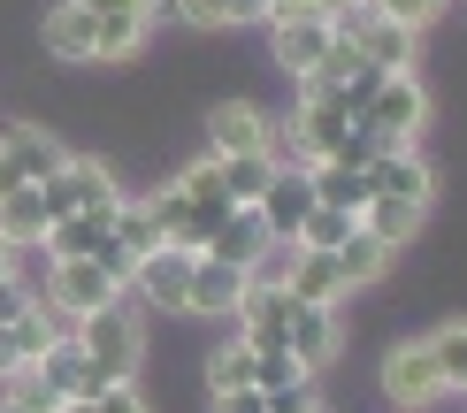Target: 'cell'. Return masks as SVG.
<instances>
[{"mask_svg": "<svg viewBox=\"0 0 467 413\" xmlns=\"http://www.w3.org/2000/svg\"><path fill=\"white\" fill-rule=\"evenodd\" d=\"M230 322H238V337H253V345H284L306 376H322V367L345 352L337 306L299 299V291L276 284V275H245V291H238V306H230Z\"/></svg>", "mask_w": 467, "mask_h": 413, "instance_id": "cell-1", "label": "cell"}, {"mask_svg": "<svg viewBox=\"0 0 467 413\" xmlns=\"http://www.w3.org/2000/svg\"><path fill=\"white\" fill-rule=\"evenodd\" d=\"M146 31L153 15H108V8H85V0H62L38 24V46L54 62H130V54H146Z\"/></svg>", "mask_w": 467, "mask_h": 413, "instance_id": "cell-2", "label": "cell"}, {"mask_svg": "<svg viewBox=\"0 0 467 413\" xmlns=\"http://www.w3.org/2000/svg\"><path fill=\"white\" fill-rule=\"evenodd\" d=\"M139 207L153 214V230H161L169 245H207V230L230 214V191H223V176H215V153L192 161L184 176H169L161 191H146Z\"/></svg>", "mask_w": 467, "mask_h": 413, "instance_id": "cell-3", "label": "cell"}, {"mask_svg": "<svg viewBox=\"0 0 467 413\" xmlns=\"http://www.w3.org/2000/svg\"><path fill=\"white\" fill-rule=\"evenodd\" d=\"M69 337H77V352H85V367H92V390L100 383H130L139 360H146V322H139V306H123V299L77 314Z\"/></svg>", "mask_w": 467, "mask_h": 413, "instance_id": "cell-4", "label": "cell"}, {"mask_svg": "<svg viewBox=\"0 0 467 413\" xmlns=\"http://www.w3.org/2000/svg\"><path fill=\"white\" fill-rule=\"evenodd\" d=\"M353 123L376 138V153H383V146H414L421 123H430V92H421V77H414V69H383L376 92H368V108L353 115Z\"/></svg>", "mask_w": 467, "mask_h": 413, "instance_id": "cell-5", "label": "cell"}, {"mask_svg": "<svg viewBox=\"0 0 467 413\" xmlns=\"http://www.w3.org/2000/svg\"><path fill=\"white\" fill-rule=\"evenodd\" d=\"M452 367L437 360V345L430 337H406V345H391L383 352V398H391L399 413H430L437 398H452Z\"/></svg>", "mask_w": 467, "mask_h": 413, "instance_id": "cell-6", "label": "cell"}, {"mask_svg": "<svg viewBox=\"0 0 467 413\" xmlns=\"http://www.w3.org/2000/svg\"><path fill=\"white\" fill-rule=\"evenodd\" d=\"M329 31H337L368 69H414V46H421V31L399 24V15H383L376 0H353V8H345Z\"/></svg>", "mask_w": 467, "mask_h": 413, "instance_id": "cell-7", "label": "cell"}, {"mask_svg": "<svg viewBox=\"0 0 467 413\" xmlns=\"http://www.w3.org/2000/svg\"><path fill=\"white\" fill-rule=\"evenodd\" d=\"M38 200H47V222H62V214H85V207H108V200H123L115 191V176L100 161H85V153H69L54 176H38Z\"/></svg>", "mask_w": 467, "mask_h": 413, "instance_id": "cell-8", "label": "cell"}, {"mask_svg": "<svg viewBox=\"0 0 467 413\" xmlns=\"http://www.w3.org/2000/svg\"><path fill=\"white\" fill-rule=\"evenodd\" d=\"M108 299H123V275H108L100 261H54V275H47V306L62 314V322H77V314H92V306H108Z\"/></svg>", "mask_w": 467, "mask_h": 413, "instance_id": "cell-9", "label": "cell"}, {"mask_svg": "<svg viewBox=\"0 0 467 413\" xmlns=\"http://www.w3.org/2000/svg\"><path fill=\"white\" fill-rule=\"evenodd\" d=\"M184 284H192V245H146L139 261H130V284L123 291H139L146 306H169V314H184Z\"/></svg>", "mask_w": 467, "mask_h": 413, "instance_id": "cell-10", "label": "cell"}, {"mask_svg": "<svg viewBox=\"0 0 467 413\" xmlns=\"http://www.w3.org/2000/svg\"><path fill=\"white\" fill-rule=\"evenodd\" d=\"M69 153L54 146L47 130H31V123H16V130H0V191H16V184H38V176H54Z\"/></svg>", "mask_w": 467, "mask_h": 413, "instance_id": "cell-11", "label": "cell"}, {"mask_svg": "<svg viewBox=\"0 0 467 413\" xmlns=\"http://www.w3.org/2000/svg\"><path fill=\"white\" fill-rule=\"evenodd\" d=\"M315 207V191H306V169L299 161H276L268 169V184H261V200H253V214L268 222V238H284L291 245V230H299V214Z\"/></svg>", "mask_w": 467, "mask_h": 413, "instance_id": "cell-12", "label": "cell"}, {"mask_svg": "<svg viewBox=\"0 0 467 413\" xmlns=\"http://www.w3.org/2000/svg\"><path fill=\"white\" fill-rule=\"evenodd\" d=\"M24 383H31L47 406H62V398H77V390H92V367H85V352H77L69 329H62V337H54V345L24 367Z\"/></svg>", "mask_w": 467, "mask_h": 413, "instance_id": "cell-13", "label": "cell"}, {"mask_svg": "<svg viewBox=\"0 0 467 413\" xmlns=\"http://www.w3.org/2000/svg\"><path fill=\"white\" fill-rule=\"evenodd\" d=\"M238 291H245V268H230V261H215V253H200V245H192L184 314H207V322H223V314L238 306Z\"/></svg>", "mask_w": 467, "mask_h": 413, "instance_id": "cell-14", "label": "cell"}, {"mask_svg": "<svg viewBox=\"0 0 467 413\" xmlns=\"http://www.w3.org/2000/svg\"><path fill=\"white\" fill-rule=\"evenodd\" d=\"M261 24H268V54H276V69H291V77H299V69L329 46V15H291V8H268Z\"/></svg>", "mask_w": 467, "mask_h": 413, "instance_id": "cell-15", "label": "cell"}, {"mask_svg": "<svg viewBox=\"0 0 467 413\" xmlns=\"http://www.w3.org/2000/svg\"><path fill=\"white\" fill-rule=\"evenodd\" d=\"M207 146L215 153H276V123H268L253 100H223L207 115Z\"/></svg>", "mask_w": 467, "mask_h": 413, "instance_id": "cell-16", "label": "cell"}, {"mask_svg": "<svg viewBox=\"0 0 467 413\" xmlns=\"http://www.w3.org/2000/svg\"><path fill=\"white\" fill-rule=\"evenodd\" d=\"M368 191H399V200H437V169L421 161L414 146H383L376 161H368Z\"/></svg>", "mask_w": 467, "mask_h": 413, "instance_id": "cell-17", "label": "cell"}, {"mask_svg": "<svg viewBox=\"0 0 467 413\" xmlns=\"http://www.w3.org/2000/svg\"><path fill=\"white\" fill-rule=\"evenodd\" d=\"M268 245H276V238H268V222H261V214H253V207H230L223 222L207 230V245H200V253H215V261H230V268H253Z\"/></svg>", "mask_w": 467, "mask_h": 413, "instance_id": "cell-18", "label": "cell"}, {"mask_svg": "<svg viewBox=\"0 0 467 413\" xmlns=\"http://www.w3.org/2000/svg\"><path fill=\"white\" fill-rule=\"evenodd\" d=\"M421 214H430L421 200H399V191H368V207H360V230H368V238H383V245L399 253V245L421 230Z\"/></svg>", "mask_w": 467, "mask_h": 413, "instance_id": "cell-19", "label": "cell"}, {"mask_svg": "<svg viewBox=\"0 0 467 413\" xmlns=\"http://www.w3.org/2000/svg\"><path fill=\"white\" fill-rule=\"evenodd\" d=\"M306 191H315L322 207L360 214L368 207V169H353V161H306Z\"/></svg>", "mask_w": 467, "mask_h": 413, "instance_id": "cell-20", "label": "cell"}, {"mask_svg": "<svg viewBox=\"0 0 467 413\" xmlns=\"http://www.w3.org/2000/svg\"><path fill=\"white\" fill-rule=\"evenodd\" d=\"M169 8H177V24H192V31H245V24L268 15V0H169Z\"/></svg>", "mask_w": 467, "mask_h": 413, "instance_id": "cell-21", "label": "cell"}, {"mask_svg": "<svg viewBox=\"0 0 467 413\" xmlns=\"http://www.w3.org/2000/svg\"><path fill=\"white\" fill-rule=\"evenodd\" d=\"M0 238H8V245H38V238H47V200H38V184L0 191Z\"/></svg>", "mask_w": 467, "mask_h": 413, "instance_id": "cell-22", "label": "cell"}, {"mask_svg": "<svg viewBox=\"0 0 467 413\" xmlns=\"http://www.w3.org/2000/svg\"><path fill=\"white\" fill-rule=\"evenodd\" d=\"M268 169H276V153H215V176H223L230 207H253V200H261Z\"/></svg>", "mask_w": 467, "mask_h": 413, "instance_id": "cell-23", "label": "cell"}, {"mask_svg": "<svg viewBox=\"0 0 467 413\" xmlns=\"http://www.w3.org/2000/svg\"><path fill=\"white\" fill-rule=\"evenodd\" d=\"M353 230H360V214H345V207H306L299 214V230H291V245H315V253H337L345 238H353Z\"/></svg>", "mask_w": 467, "mask_h": 413, "instance_id": "cell-24", "label": "cell"}, {"mask_svg": "<svg viewBox=\"0 0 467 413\" xmlns=\"http://www.w3.org/2000/svg\"><path fill=\"white\" fill-rule=\"evenodd\" d=\"M207 390H253V337H223L207 360Z\"/></svg>", "mask_w": 467, "mask_h": 413, "instance_id": "cell-25", "label": "cell"}, {"mask_svg": "<svg viewBox=\"0 0 467 413\" xmlns=\"http://www.w3.org/2000/svg\"><path fill=\"white\" fill-rule=\"evenodd\" d=\"M54 413H146L139 383H100V390H77V398H62Z\"/></svg>", "mask_w": 467, "mask_h": 413, "instance_id": "cell-26", "label": "cell"}, {"mask_svg": "<svg viewBox=\"0 0 467 413\" xmlns=\"http://www.w3.org/2000/svg\"><path fill=\"white\" fill-rule=\"evenodd\" d=\"M430 345H437V360L452 367V383H467V329H460V322H437Z\"/></svg>", "mask_w": 467, "mask_h": 413, "instance_id": "cell-27", "label": "cell"}, {"mask_svg": "<svg viewBox=\"0 0 467 413\" xmlns=\"http://www.w3.org/2000/svg\"><path fill=\"white\" fill-rule=\"evenodd\" d=\"M376 8H383V15H399V24H414V31H430L437 15L452 8V0H376Z\"/></svg>", "mask_w": 467, "mask_h": 413, "instance_id": "cell-28", "label": "cell"}, {"mask_svg": "<svg viewBox=\"0 0 467 413\" xmlns=\"http://www.w3.org/2000/svg\"><path fill=\"white\" fill-rule=\"evenodd\" d=\"M268 8H291V15H329V24H337V15L353 8V0H268Z\"/></svg>", "mask_w": 467, "mask_h": 413, "instance_id": "cell-29", "label": "cell"}, {"mask_svg": "<svg viewBox=\"0 0 467 413\" xmlns=\"http://www.w3.org/2000/svg\"><path fill=\"white\" fill-rule=\"evenodd\" d=\"M85 8H108V15H153L161 0H85Z\"/></svg>", "mask_w": 467, "mask_h": 413, "instance_id": "cell-30", "label": "cell"}, {"mask_svg": "<svg viewBox=\"0 0 467 413\" xmlns=\"http://www.w3.org/2000/svg\"><path fill=\"white\" fill-rule=\"evenodd\" d=\"M0 413H38V406H24V390H8V398H0Z\"/></svg>", "mask_w": 467, "mask_h": 413, "instance_id": "cell-31", "label": "cell"}, {"mask_svg": "<svg viewBox=\"0 0 467 413\" xmlns=\"http://www.w3.org/2000/svg\"><path fill=\"white\" fill-rule=\"evenodd\" d=\"M0 275H16V245L8 238H0Z\"/></svg>", "mask_w": 467, "mask_h": 413, "instance_id": "cell-32", "label": "cell"}]
</instances>
